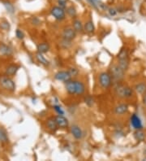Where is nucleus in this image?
Returning a JSON list of instances; mask_svg holds the SVG:
<instances>
[{
	"mask_svg": "<svg viewBox=\"0 0 146 161\" xmlns=\"http://www.w3.org/2000/svg\"><path fill=\"white\" fill-rule=\"evenodd\" d=\"M94 25L93 21H88L85 24V30L89 33V34H91V33H93L94 32Z\"/></svg>",
	"mask_w": 146,
	"mask_h": 161,
	"instance_id": "23",
	"label": "nucleus"
},
{
	"mask_svg": "<svg viewBox=\"0 0 146 161\" xmlns=\"http://www.w3.org/2000/svg\"><path fill=\"white\" fill-rule=\"evenodd\" d=\"M18 69H19V67L16 65H14V64H12V65L8 66L6 69V74L8 76H14L15 74L17 73Z\"/></svg>",
	"mask_w": 146,
	"mask_h": 161,
	"instance_id": "17",
	"label": "nucleus"
},
{
	"mask_svg": "<svg viewBox=\"0 0 146 161\" xmlns=\"http://www.w3.org/2000/svg\"><path fill=\"white\" fill-rule=\"evenodd\" d=\"M3 5L8 13L13 14L15 12V8L13 4H12V3H10L8 1H3Z\"/></svg>",
	"mask_w": 146,
	"mask_h": 161,
	"instance_id": "20",
	"label": "nucleus"
},
{
	"mask_svg": "<svg viewBox=\"0 0 146 161\" xmlns=\"http://www.w3.org/2000/svg\"><path fill=\"white\" fill-rule=\"evenodd\" d=\"M119 65L120 66V68L123 70L128 69L129 64V59H128V53L126 49H122L121 51L119 54Z\"/></svg>",
	"mask_w": 146,
	"mask_h": 161,
	"instance_id": "1",
	"label": "nucleus"
},
{
	"mask_svg": "<svg viewBox=\"0 0 146 161\" xmlns=\"http://www.w3.org/2000/svg\"><path fill=\"white\" fill-rule=\"evenodd\" d=\"M50 12H51L52 16L58 21H63V20H64L65 16H66L64 9L62 8L61 7H58V6L52 8Z\"/></svg>",
	"mask_w": 146,
	"mask_h": 161,
	"instance_id": "4",
	"label": "nucleus"
},
{
	"mask_svg": "<svg viewBox=\"0 0 146 161\" xmlns=\"http://www.w3.org/2000/svg\"><path fill=\"white\" fill-rule=\"evenodd\" d=\"M68 73L72 77H76L79 72H78V70L76 68H71V69H69Z\"/></svg>",
	"mask_w": 146,
	"mask_h": 161,
	"instance_id": "27",
	"label": "nucleus"
},
{
	"mask_svg": "<svg viewBox=\"0 0 146 161\" xmlns=\"http://www.w3.org/2000/svg\"><path fill=\"white\" fill-rule=\"evenodd\" d=\"M0 27L2 28V29H4V30H8L10 29V24L8 22L3 21L0 24Z\"/></svg>",
	"mask_w": 146,
	"mask_h": 161,
	"instance_id": "28",
	"label": "nucleus"
},
{
	"mask_svg": "<svg viewBox=\"0 0 146 161\" xmlns=\"http://www.w3.org/2000/svg\"><path fill=\"white\" fill-rule=\"evenodd\" d=\"M32 23L35 25H38L39 24H40V21H39V19L38 17H33L32 19Z\"/></svg>",
	"mask_w": 146,
	"mask_h": 161,
	"instance_id": "34",
	"label": "nucleus"
},
{
	"mask_svg": "<svg viewBox=\"0 0 146 161\" xmlns=\"http://www.w3.org/2000/svg\"><path fill=\"white\" fill-rule=\"evenodd\" d=\"M134 137L137 140V141H144L145 138V135L141 131V129H136V131L135 132L134 134Z\"/></svg>",
	"mask_w": 146,
	"mask_h": 161,
	"instance_id": "21",
	"label": "nucleus"
},
{
	"mask_svg": "<svg viewBox=\"0 0 146 161\" xmlns=\"http://www.w3.org/2000/svg\"><path fill=\"white\" fill-rule=\"evenodd\" d=\"M143 103L145 104V106H146V94L144 96V98H143Z\"/></svg>",
	"mask_w": 146,
	"mask_h": 161,
	"instance_id": "35",
	"label": "nucleus"
},
{
	"mask_svg": "<svg viewBox=\"0 0 146 161\" xmlns=\"http://www.w3.org/2000/svg\"><path fill=\"white\" fill-rule=\"evenodd\" d=\"M131 124L133 126L134 129H142V128H143L141 120L136 114H133L132 116V117H131Z\"/></svg>",
	"mask_w": 146,
	"mask_h": 161,
	"instance_id": "9",
	"label": "nucleus"
},
{
	"mask_svg": "<svg viewBox=\"0 0 146 161\" xmlns=\"http://www.w3.org/2000/svg\"><path fill=\"white\" fill-rule=\"evenodd\" d=\"M65 88L70 95H76V83L69 80L65 82Z\"/></svg>",
	"mask_w": 146,
	"mask_h": 161,
	"instance_id": "11",
	"label": "nucleus"
},
{
	"mask_svg": "<svg viewBox=\"0 0 146 161\" xmlns=\"http://www.w3.org/2000/svg\"><path fill=\"white\" fill-rule=\"evenodd\" d=\"M0 54L3 55H10L12 54V50L8 46L3 44L0 46Z\"/></svg>",
	"mask_w": 146,
	"mask_h": 161,
	"instance_id": "14",
	"label": "nucleus"
},
{
	"mask_svg": "<svg viewBox=\"0 0 146 161\" xmlns=\"http://www.w3.org/2000/svg\"><path fill=\"white\" fill-rule=\"evenodd\" d=\"M49 50H50V46H49V44L46 43V42L39 44L38 46V51L39 53L44 54V53L48 52Z\"/></svg>",
	"mask_w": 146,
	"mask_h": 161,
	"instance_id": "18",
	"label": "nucleus"
},
{
	"mask_svg": "<svg viewBox=\"0 0 146 161\" xmlns=\"http://www.w3.org/2000/svg\"><path fill=\"white\" fill-rule=\"evenodd\" d=\"M73 27H74V29L76 31V32H81L82 29H83L81 22L79 20L74 21V22H73Z\"/></svg>",
	"mask_w": 146,
	"mask_h": 161,
	"instance_id": "24",
	"label": "nucleus"
},
{
	"mask_svg": "<svg viewBox=\"0 0 146 161\" xmlns=\"http://www.w3.org/2000/svg\"><path fill=\"white\" fill-rule=\"evenodd\" d=\"M85 103L89 105V106H91V105H93V100L92 98L88 97V98H86L85 99Z\"/></svg>",
	"mask_w": 146,
	"mask_h": 161,
	"instance_id": "33",
	"label": "nucleus"
},
{
	"mask_svg": "<svg viewBox=\"0 0 146 161\" xmlns=\"http://www.w3.org/2000/svg\"><path fill=\"white\" fill-rule=\"evenodd\" d=\"M55 121L58 126L60 128H67L68 126V121L63 115H59L55 117Z\"/></svg>",
	"mask_w": 146,
	"mask_h": 161,
	"instance_id": "10",
	"label": "nucleus"
},
{
	"mask_svg": "<svg viewBox=\"0 0 146 161\" xmlns=\"http://www.w3.org/2000/svg\"><path fill=\"white\" fill-rule=\"evenodd\" d=\"M58 3H59V7H61L62 8L64 9L65 8H66V4H67L66 0H59Z\"/></svg>",
	"mask_w": 146,
	"mask_h": 161,
	"instance_id": "32",
	"label": "nucleus"
},
{
	"mask_svg": "<svg viewBox=\"0 0 146 161\" xmlns=\"http://www.w3.org/2000/svg\"><path fill=\"white\" fill-rule=\"evenodd\" d=\"M76 36V31L74 29L72 28H68L65 29L63 32V39L68 40V41H72L73 40Z\"/></svg>",
	"mask_w": 146,
	"mask_h": 161,
	"instance_id": "7",
	"label": "nucleus"
},
{
	"mask_svg": "<svg viewBox=\"0 0 146 161\" xmlns=\"http://www.w3.org/2000/svg\"><path fill=\"white\" fill-rule=\"evenodd\" d=\"M67 13L70 16H76V8H74V7H69L67 8Z\"/></svg>",
	"mask_w": 146,
	"mask_h": 161,
	"instance_id": "26",
	"label": "nucleus"
},
{
	"mask_svg": "<svg viewBox=\"0 0 146 161\" xmlns=\"http://www.w3.org/2000/svg\"><path fill=\"white\" fill-rule=\"evenodd\" d=\"M112 77L116 80H121L124 76V70H123L119 65H113L111 69Z\"/></svg>",
	"mask_w": 146,
	"mask_h": 161,
	"instance_id": "6",
	"label": "nucleus"
},
{
	"mask_svg": "<svg viewBox=\"0 0 146 161\" xmlns=\"http://www.w3.org/2000/svg\"><path fill=\"white\" fill-rule=\"evenodd\" d=\"M76 83V95H82L84 94V92L85 90V85L81 82H75Z\"/></svg>",
	"mask_w": 146,
	"mask_h": 161,
	"instance_id": "16",
	"label": "nucleus"
},
{
	"mask_svg": "<svg viewBox=\"0 0 146 161\" xmlns=\"http://www.w3.org/2000/svg\"><path fill=\"white\" fill-rule=\"evenodd\" d=\"M143 160H146V157H145V158L143 159Z\"/></svg>",
	"mask_w": 146,
	"mask_h": 161,
	"instance_id": "36",
	"label": "nucleus"
},
{
	"mask_svg": "<svg viewBox=\"0 0 146 161\" xmlns=\"http://www.w3.org/2000/svg\"><path fill=\"white\" fill-rule=\"evenodd\" d=\"M54 108L59 113V115H63L64 114V112L63 111V109H62V108H61L59 105H55L54 106Z\"/></svg>",
	"mask_w": 146,
	"mask_h": 161,
	"instance_id": "29",
	"label": "nucleus"
},
{
	"mask_svg": "<svg viewBox=\"0 0 146 161\" xmlns=\"http://www.w3.org/2000/svg\"><path fill=\"white\" fill-rule=\"evenodd\" d=\"M128 106L123 103V104L117 106L115 109V112L117 115H123V114L126 113L128 112Z\"/></svg>",
	"mask_w": 146,
	"mask_h": 161,
	"instance_id": "13",
	"label": "nucleus"
},
{
	"mask_svg": "<svg viewBox=\"0 0 146 161\" xmlns=\"http://www.w3.org/2000/svg\"><path fill=\"white\" fill-rule=\"evenodd\" d=\"M99 83L102 87L108 88L111 84V77L107 73H102L99 76Z\"/></svg>",
	"mask_w": 146,
	"mask_h": 161,
	"instance_id": "5",
	"label": "nucleus"
},
{
	"mask_svg": "<svg viewBox=\"0 0 146 161\" xmlns=\"http://www.w3.org/2000/svg\"><path fill=\"white\" fill-rule=\"evenodd\" d=\"M36 58H37V60H38V61L39 63H41L43 65H49V61L45 58V56H43L42 53H38V54L36 55Z\"/></svg>",
	"mask_w": 146,
	"mask_h": 161,
	"instance_id": "19",
	"label": "nucleus"
},
{
	"mask_svg": "<svg viewBox=\"0 0 146 161\" xmlns=\"http://www.w3.org/2000/svg\"><path fill=\"white\" fill-rule=\"evenodd\" d=\"M16 35L18 39L21 40L25 38V34H24V33L20 29H17V30L16 31Z\"/></svg>",
	"mask_w": 146,
	"mask_h": 161,
	"instance_id": "30",
	"label": "nucleus"
},
{
	"mask_svg": "<svg viewBox=\"0 0 146 161\" xmlns=\"http://www.w3.org/2000/svg\"><path fill=\"white\" fill-rule=\"evenodd\" d=\"M117 95L123 99H129L133 95V90L128 86H120L116 89Z\"/></svg>",
	"mask_w": 146,
	"mask_h": 161,
	"instance_id": "3",
	"label": "nucleus"
},
{
	"mask_svg": "<svg viewBox=\"0 0 146 161\" xmlns=\"http://www.w3.org/2000/svg\"><path fill=\"white\" fill-rule=\"evenodd\" d=\"M0 86L5 90H9V91H14L16 89V85L12 79L7 77V76H3L0 77Z\"/></svg>",
	"mask_w": 146,
	"mask_h": 161,
	"instance_id": "2",
	"label": "nucleus"
},
{
	"mask_svg": "<svg viewBox=\"0 0 146 161\" xmlns=\"http://www.w3.org/2000/svg\"><path fill=\"white\" fill-rule=\"evenodd\" d=\"M0 141L1 142H4V143L8 141V138L7 133L3 129H0Z\"/></svg>",
	"mask_w": 146,
	"mask_h": 161,
	"instance_id": "25",
	"label": "nucleus"
},
{
	"mask_svg": "<svg viewBox=\"0 0 146 161\" xmlns=\"http://www.w3.org/2000/svg\"><path fill=\"white\" fill-rule=\"evenodd\" d=\"M135 89H136V90L137 93L142 95V94H144L146 91V84H145V83H139V84H137L136 86Z\"/></svg>",
	"mask_w": 146,
	"mask_h": 161,
	"instance_id": "22",
	"label": "nucleus"
},
{
	"mask_svg": "<svg viewBox=\"0 0 146 161\" xmlns=\"http://www.w3.org/2000/svg\"><path fill=\"white\" fill-rule=\"evenodd\" d=\"M55 78L58 81H61V82H68L69 80H71L72 78V76L70 75V73L66 71H60V72H58L55 76Z\"/></svg>",
	"mask_w": 146,
	"mask_h": 161,
	"instance_id": "8",
	"label": "nucleus"
},
{
	"mask_svg": "<svg viewBox=\"0 0 146 161\" xmlns=\"http://www.w3.org/2000/svg\"><path fill=\"white\" fill-rule=\"evenodd\" d=\"M46 125H47L48 129H49L50 130L54 131V132L57 130V129H58V127H59L58 126V125H57V123H56L55 119H54V118H50L47 121Z\"/></svg>",
	"mask_w": 146,
	"mask_h": 161,
	"instance_id": "15",
	"label": "nucleus"
},
{
	"mask_svg": "<svg viewBox=\"0 0 146 161\" xmlns=\"http://www.w3.org/2000/svg\"><path fill=\"white\" fill-rule=\"evenodd\" d=\"M71 131H72V134L74 136V138H76V139H81L82 136H83L82 130L81 129V128L77 125H72L71 128Z\"/></svg>",
	"mask_w": 146,
	"mask_h": 161,
	"instance_id": "12",
	"label": "nucleus"
},
{
	"mask_svg": "<svg viewBox=\"0 0 146 161\" xmlns=\"http://www.w3.org/2000/svg\"><path fill=\"white\" fill-rule=\"evenodd\" d=\"M108 12H109V14H110L111 16H115L116 14L118 13V11L115 8H109L108 9Z\"/></svg>",
	"mask_w": 146,
	"mask_h": 161,
	"instance_id": "31",
	"label": "nucleus"
}]
</instances>
